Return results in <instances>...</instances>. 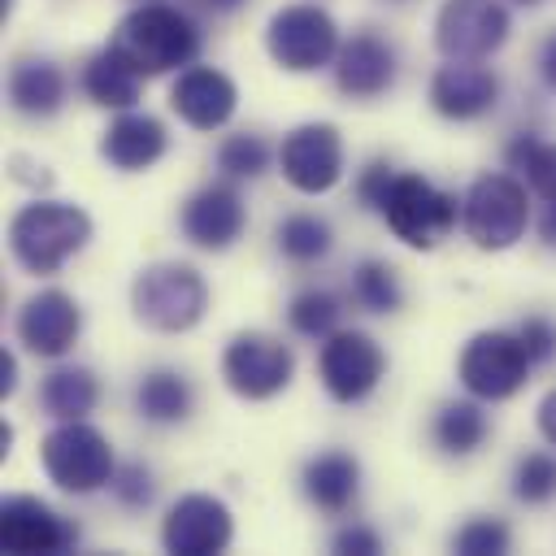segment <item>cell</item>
<instances>
[{
  "instance_id": "d4e9b609",
  "label": "cell",
  "mask_w": 556,
  "mask_h": 556,
  "mask_svg": "<svg viewBox=\"0 0 556 556\" xmlns=\"http://www.w3.org/2000/svg\"><path fill=\"white\" fill-rule=\"evenodd\" d=\"M100 404V382L83 365H56L39 382V408L56 421H78Z\"/></svg>"
},
{
  "instance_id": "ee69618b",
  "label": "cell",
  "mask_w": 556,
  "mask_h": 556,
  "mask_svg": "<svg viewBox=\"0 0 556 556\" xmlns=\"http://www.w3.org/2000/svg\"><path fill=\"white\" fill-rule=\"evenodd\" d=\"M517 4H539V0H517Z\"/></svg>"
},
{
  "instance_id": "9c48e42d",
  "label": "cell",
  "mask_w": 556,
  "mask_h": 556,
  "mask_svg": "<svg viewBox=\"0 0 556 556\" xmlns=\"http://www.w3.org/2000/svg\"><path fill=\"white\" fill-rule=\"evenodd\" d=\"M291 378H295V352L265 330H239L222 352V382L248 404L274 400L278 391L291 387Z\"/></svg>"
},
{
  "instance_id": "83f0119b",
  "label": "cell",
  "mask_w": 556,
  "mask_h": 556,
  "mask_svg": "<svg viewBox=\"0 0 556 556\" xmlns=\"http://www.w3.org/2000/svg\"><path fill=\"white\" fill-rule=\"evenodd\" d=\"M352 304L365 308V313H395L404 304V287H400V274L391 261H378V256H365L356 269H352Z\"/></svg>"
},
{
  "instance_id": "836d02e7",
  "label": "cell",
  "mask_w": 556,
  "mask_h": 556,
  "mask_svg": "<svg viewBox=\"0 0 556 556\" xmlns=\"http://www.w3.org/2000/svg\"><path fill=\"white\" fill-rule=\"evenodd\" d=\"M109 491H113V500H117L122 508H148L152 495H156V482H152V473H148L139 460H130V465H117Z\"/></svg>"
},
{
  "instance_id": "f1b7e54d",
  "label": "cell",
  "mask_w": 556,
  "mask_h": 556,
  "mask_svg": "<svg viewBox=\"0 0 556 556\" xmlns=\"http://www.w3.org/2000/svg\"><path fill=\"white\" fill-rule=\"evenodd\" d=\"M274 243H278V252L287 261L313 265V261H321L334 248V235H330V226L317 213H291V217H282L274 226Z\"/></svg>"
},
{
  "instance_id": "d6a6232c",
  "label": "cell",
  "mask_w": 556,
  "mask_h": 556,
  "mask_svg": "<svg viewBox=\"0 0 556 556\" xmlns=\"http://www.w3.org/2000/svg\"><path fill=\"white\" fill-rule=\"evenodd\" d=\"M508 543H513V534L500 517H469L452 534V552H460V556H504Z\"/></svg>"
},
{
  "instance_id": "7a4b0ae2",
  "label": "cell",
  "mask_w": 556,
  "mask_h": 556,
  "mask_svg": "<svg viewBox=\"0 0 556 556\" xmlns=\"http://www.w3.org/2000/svg\"><path fill=\"white\" fill-rule=\"evenodd\" d=\"M91 239V217L70 200H30L9 222V252L26 274H56Z\"/></svg>"
},
{
  "instance_id": "3957f363",
  "label": "cell",
  "mask_w": 556,
  "mask_h": 556,
  "mask_svg": "<svg viewBox=\"0 0 556 556\" xmlns=\"http://www.w3.org/2000/svg\"><path fill=\"white\" fill-rule=\"evenodd\" d=\"M130 308L135 321H143L156 334H182L200 326L208 308V282L187 261H156L135 274L130 282Z\"/></svg>"
},
{
  "instance_id": "1f68e13d",
  "label": "cell",
  "mask_w": 556,
  "mask_h": 556,
  "mask_svg": "<svg viewBox=\"0 0 556 556\" xmlns=\"http://www.w3.org/2000/svg\"><path fill=\"white\" fill-rule=\"evenodd\" d=\"M556 495V456L552 452H526L513 465V500L521 504H547Z\"/></svg>"
},
{
  "instance_id": "8d00e7d4",
  "label": "cell",
  "mask_w": 556,
  "mask_h": 556,
  "mask_svg": "<svg viewBox=\"0 0 556 556\" xmlns=\"http://www.w3.org/2000/svg\"><path fill=\"white\" fill-rule=\"evenodd\" d=\"M330 547L334 552H343V556H378L382 552V534L378 530H369V526H343V530H334V539H330Z\"/></svg>"
},
{
  "instance_id": "4fadbf2b",
  "label": "cell",
  "mask_w": 556,
  "mask_h": 556,
  "mask_svg": "<svg viewBox=\"0 0 556 556\" xmlns=\"http://www.w3.org/2000/svg\"><path fill=\"white\" fill-rule=\"evenodd\" d=\"M235 539V517L217 495H178L161 521V547L174 556H217Z\"/></svg>"
},
{
  "instance_id": "603a6c76",
  "label": "cell",
  "mask_w": 556,
  "mask_h": 556,
  "mask_svg": "<svg viewBox=\"0 0 556 556\" xmlns=\"http://www.w3.org/2000/svg\"><path fill=\"white\" fill-rule=\"evenodd\" d=\"M83 96H87L91 104H100V109L126 113V109L139 104V74L130 70V61H126L113 43H104V48L91 52L87 65H83Z\"/></svg>"
},
{
  "instance_id": "277c9868",
  "label": "cell",
  "mask_w": 556,
  "mask_h": 556,
  "mask_svg": "<svg viewBox=\"0 0 556 556\" xmlns=\"http://www.w3.org/2000/svg\"><path fill=\"white\" fill-rule=\"evenodd\" d=\"M39 465H43L48 482L70 495H91V491L109 486L117 473L113 443L104 439V430L87 426L83 417L61 421L39 439Z\"/></svg>"
},
{
  "instance_id": "60d3db41",
  "label": "cell",
  "mask_w": 556,
  "mask_h": 556,
  "mask_svg": "<svg viewBox=\"0 0 556 556\" xmlns=\"http://www.w3.org/2000/svg\"><path fill=\"white\" fill-rule=\"evenodd\" d=\"M13 387H17V356L0 352V395H13Z\"/></svg>"
},
{
  "instance_id": "ac0fdd59",
  "label": "cell",
  "mask_w": 556,
  "mask_h": 556,
  "mask_svg": "<svg viewBox=\"0 0 556 556\" xmlns=\"http://www.w3.org/2000/svg\"><path fill=\"white\" fill-rule=\"evenodd\" d=\"M0 543L4 552L30 556V552H70L78 543V530L48 508L35 495H9L0 504Z\"/></svg>"
},
{
  "instance_id": "f546056e",
  "label": "cell",
  "mask_w": 556,
  "mask_h": 556,
  "mask_svg": "<svg viewBox=\"0 0 556 556\" xmlns=\"http://www.w3.org/2000/svg\"><path fill=\"white\" fill-rule=\"evenodd\" d=\"M339 317H343L339 300H334L330 291H321V287H308V291L291 295V304H287V326H291L295 334H304V339H326V334H334V330H339Z\"/></svg>"
},
{
  "instance_id": "4dcf8cb0",
  "label": "cell",
  "mask_w": 556,
  "mask_h": 556,
  "mask_svg": "<svg viewBox=\"0 0 556 556\" xmlns=\"http://www.w3.org/2000/svg\"><path fill=\"white\" fill-rule=\"evenodd\" d=\"M217 169H222L226 178H235V182L261 178V174L269 169V143H265L261 135H248V130L226 135V139L217 143Z\"/></svg>"
},
{
  "instance_id": "2e32d148",
  "label": "cell",
  "mask_w": 556,
  "mask_h": 556,
  "mask_svg": "<svg viewBox=\"0 0 556 556\" xmlns=\"http://www.w3.org/2000/svg\"><path fill=\"white\" fill-rule=\"evenodd\" d=\"M169 109L191 130H222L239 109V87L213 65H187L169 87Z\"/></svg>"
},
{
  "instance_id": "ffe728a7",
  "label": "cell",
  "mask_w": 556,
  "mask_h": 556,
  "mask_svg": "<svg viewBox=\"0 0 556 556\" xmlns=\"http://www.w3.org/2000/svg\"><path fill=\"white\" fill-rule=\"evenodd\" d=\"M165 148H169L165 126L152 113H135V109L117 113L104 126V135H100V156L117 174H143V169H152L165 156Z\"/></svg>"
},
{
  "instance_id": "4316f807",
  "label": "cell",
  "mask_w": 556,
  "mask_h": 556,
  "mask_svg": "<svg viewBox=\"0 0 556 556\" xmlns=\"http://www.w3.org/2000/svg\"><path fill=\"white\" fill-rule=\"evenodd\" d=\"M504 161H508V169H517L526 178V187L539 200H556V143L552 139H539L534 130H521L504 148Z\"/></svg>"
},
{
  "instance_id": "e0dca14e",
  "label": "cell",
  "mask_w": 556,
  "mask_h": 556,
  "mask_svg": "<svg viewBox=\"0 0 556 556\" xmlns=\"http://www.w3.org/2000/svg\"><path fill=\"white\" fill-rule=\"evenodd\" d=\"M500 104V78L482 61H447L430 78V109L447 122H478Z\"/></svg>"
},
{
  "instance_id": "e575fe53",
  "label": "cell",
  "mask_w": 556,
  "mask_h": 556,
  "mask_svg": "<svg viewBox=\"0 0 556 556\" xmlns=\"http://www.w3.org/2000/svg\"><path fill=\"white\" fill-rule=\"evenodd\" d=\"M391 178H395V165L391 161H382V156H374L361 174H356V204L361 208H369V213H378L382 208V200H387V187H391Z\"/></svg>"
},
{
  "instance_id": "7c38bea8",
  "label": "cell",
  "mask_w": 556,
  "mask_h": 556,
  "mask_svg": "<svg viewBox=\"0 0 556 556\" xmlns=\"http://www.w3.org/2000/svg\"><path fill=\"white\" fill-rule=\"evenodd\" d=\"M278 174L304 191V195H326L343 178V139L330 122H304L282 135L278 143Z\"/></svg>"
},
{
  "instance_id": "44dd1931",
  "label": "cell",
  "mask_w": 556,
  "mask_h": 556,
  "mask_svg": "<svg viewBox=\"0 0 556 556\" xmlns=\"http://www.w3.org/2000/svg\"><path fill=\"white\" fill-rule=\"evenodd\" d=\"M300 491L321 513H348L361 491V465L352 452H317L300 469Z\"/></svg>"
},
{
  "instance_id": "8992f818",
  "label": "cell",
  "mask_w": 556,
  "mask_h": 556,
  "mask_svg": "<svg viewBox=\"0 0 556 556\" xmlns=\"http://www.w3.org/2000/svg\"><path fill=\"white\" fill-rule=\"evenodd\" d=\"M378 217L387 222V230H391L400 243L426 252V248H434L439 239L452 235V226H456V217H460V204H456V195L439 191L426 174H413V169H408V174H395V178H391Z\"/></svg>"
},
{
  "instance_id": "cb8c5ba5",
  "label": "cell",
  "mask_w": 556,
  "mask_h": 556,
  "mask_svg": "<svg viewBox=\"0 0 556 556\" xmlns=\"http://www.w3.org/2000/svg\"><path fill=\"white\" fill-rule=\"evenodd\" d=\"M195 391L178 369H148L135 387V408L152 426H178L191 417Z\"/></svg>"
},
{
  "instance_id": "b9f144b4",
  "label": "cell",
  "mask_w": 556,
  "mask_h": 556,
  "mask_svg": "<svg viewBox=\"0 0 556 556\" xmlns=\"http://www.w3.org/2000/svg\"><path fill=\"white\" fill-rule=\"evenodd\" d=\"M204 9H213V13H239L248 0H200Z\"/></svg>"
},
{
  "instance_id": "7bdbcfd3",
  "label": "cell",
  "mask_w": 556,
  "mask_h": 556,
  "mask_svg": "<svg viewBox=\"0 0 556 556\" xmlns=\"http://www.w3.org/2000/svg\"><path fill=\"white\" fill-rule=\"evenodd\" d=\"M9 443H13V430H9V426H0V452H4V456H9Z\"/></svg>"
},
{
  "instance_id": "7402d4cb",
  "label": "cell",
  "mask_w": 556,
  "mask_h": 556,
  "mask_svg": "<svg viewBox=\"0 0 556 556\" xmlns=\"http://www.w3.org/2000/svg\"><path fill=\"white\" fill-rule=\"evenodd\" d=\"M9 104L22 117H56L65 104V74L48 56H22L9 70Z\"/></svg>"
},
{
  "instance_id": "f35d334b",
  "label": "cell",
  "mask_w": 556,
  "mask_h": 556,
  "mask_svg": "<svg viewBox=\"0 0 556 556\" xmlns=\"http://www.w3.org/2000/svg\"><path fill=\"white\" fill-rule=\"evenodd\" d=\"M539 78L547 91H556V30L539 43Z\"/></svg>"
},
{
  "instance_id": "d6986e66",
  "label": "cell",
  "mask_w": 556,
  "mask_h": 556,
  "mask_svg": "<svg viewBox=\"0 0 556 556\" xmlns=\"http://www.w3.org/2000/svg\"><path fill=\"white\" fill-rule=\"evenodd\" d=\"M395 83V48L374 35V30H356L352 39L339 43L334 52V87L348 100H378L382 91H391Z\"/></svg>"
},
{
  "instance_id": "74e56055",
  "label": "cell",
  "mask_w": 556,
  "mask_h": 556,
  "mask_svg": "<svg viewBox=\"0 0 556 556\" xmlns=\"http://www.w3.org/2000/svg\"><path fill=\"white\" fill-rule=\"evenodd\" d=\"M534 421H539V434H543V439L556 447V387H552V391L539 400V408H534Z\"/></svg>"
},
{
  "instance_id": "ba28073f",
  "label": "cell",
  "mask_w": 556,
  "mask_h": 556,
  "mask_svg": "<svg viewBox=\"0 0 556 556\" xmlns=\"http://www.w3.org/2000/svg\"><path fill=\"white\" fill-rule=\"evenodd\" d=\"M530 356L517 339V330H478L460 356H456V378L460 387L473 395V400H486V404H500V400H513L526 378H530Z\"/></svg>"
},
{
  "instance_id": "484cf974",
  "label": "cell",
  "mask_w": 556,
  "mask_h": 556,
  "mask_svg": "<svg viewBox=\"0 0 556 556\" xmlns=\"http://www.w3.org/2000/svg\"><path fill=\"white\" fill-rule=\"evenodd\" d=\"M486 413L473 404V400H452L434 413L430 421V434H434V447L447 452V456H469L486 443Z\"/></svg>"
},
{
  "instance_id": "52a82bcc",
  "label": "cell",
  "mask_w": 556,
  "mask_h": 556,
  "mask_svg": "<svg viewBox=\"0 0 556 556\" xmlns=\"http://www.w3.org/2000/svg\"><path fill=\"white\" fill-rule=\"evenodd\" d=\"M339 26L317 4H282L265 22V52L287 74H313L321 65H334L339 52Z\"/></svg>"
},
{
  "instance_id": "9a60e30c",
  "label": "cell",
  "mask_w": 556,
  "mask_h": 556,
  "mask_svg": "<svg viewBox=\"0 0 556 556\" xmlns=\"http://www.w3.org/2000/svg\"><path fill=\"white\" fill-rule=\"evenodd\" d=\"M178 226L187 235V243L204 248V252H226L243 226H248V204L243 195L235 191V178L226 182H204L200 191H191L182 200V213H178Z\"/></svg>"
},
{
  "instance_id": "d590c367",
  "label": "cell",
  "mask_w": 556,
  "mask_h": 556,
  "mask_svg": "<svg viewBox=\"0 0 556 556\" xmlns=\"http://www.w3.org/2000/svg\"><path fill=\"white\" fill-rule=\"evenodd\" d=\"M517 339H521L530 365H547V361H556V321H552V317H539V313L526 317V321L517 326Z\"/></svg>"
},
{
  "instance_id": "6da1fadb",
  "label": "cell",
  "mask_w": 556,
  "mask_h": 556,
  "mask_svg": "<svg viewBox=\"0 0 556 556\" xmlns=\"http://www.w3.org/2000/svg\"><path fill=\"white\" fill-rule=\"evenodd\" d=\"M109 43L130 61V70L139 78H156V74L195 65L204 35L191 13H182L165 0H143L113 26Z\"/></svg>"
},
{
  "instance_id": "ab89813d",
  "label": "cell",
  "mask_w": 556,
  "mask_h": 556,
  "mask_svg": "<svg viewBox=\"0 0 556 556\" xmlns=\"http://www.w3.org/2000/svg\"><path fill=\"white\" fill-rule=\"evenodd\" d=\"M539 239H543V248H556V200H543V213H539Z\"/></svg>"
},
{
  "instance_id": "8fae6325",
  "label": "cell",
  "mask_w": 556,
  "mask_h": 556,
  "mask_svg": "<svg viewBox=\"0 0 556 556\" xmlns=\"http://www.w3.org/2000/svg\"><path fill=\"white\" fill-rule=\"evenodd\" d=\"M513 22L500 0H443L434 13V48L447 61H482L504 48Z\"/></svg>"
},
{
  "instance_id": "5bb4252c",
  "label": "cell",
  "mask_w": 556,
  "mask_h": 556,
  "mask_svg": "<svg viewBox=\"0 0 556 556\" xmlns=\"http://www.w3.org/2000/svg\"><path fill=\"white\" fill-rule=\"evenodd\" d=\"M13 330H17V343H26V352H35L43 361H61L83 334V308L70 291L43 287L17 308Z\"/></svg>"
},
{
  "instance_id": "5b68a950",
  "label": "cell",
  "mask_w": 556,
  "mask_h": 556,
  "mask_svg": "<svg viewBox=\"0 0 556 556\" xmlns=\"http://www.w3.org/2000/svg\"><path fill=\"white\" fill-rule=\"evenodd\" d=\"M526 226H530L526 182H517L513 174H482L469 182L460 200V230L473 248L504 252L526 235Z\"/></svg>"
},
{
  "instance_id": "30bf717a",
  "label": "cell",
  "mask_w": 556,
  "mask_h": 556,
  "mask_svg": "<svg viewBox=\"0 0 556 556\" xmlns=\"http://www.w3.org/2000/svg\"><path fill=\"white\" fill-rule=\"evenodd\" d=\"M382 374H387V356L365 330H334V334L321 339L317 378H321V387L334 404L369 400L378 391Z\"/></svg>"
}]
</instances>
